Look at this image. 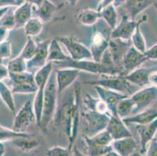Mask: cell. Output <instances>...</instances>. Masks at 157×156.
Listing matches in <instances>:
<instances>
[{"label": "cell", "instance_id": "6da1fadb", "mask_svg": "<svg viewBox=\"0 0 157 156\" xmlns=\"http://www.w3.org/2000/svg\"><path fill=\"white\" fill-rule=\"evenodd\" d=\"M81 90L79 86H75L71 91H64L63 97L58 100L56 111L54 116V124L64 133L69 145L67 148L72 151L74 141L78 133L80 122V104Z\"/></svg>", "mask_w": 157, "mask_h": 156}, {"label": "cell", "instance_id": "7a4b0ae2", "mask_svg": "<svg viewBox=\"0 0 157 156\" xmlns=\"http://www.w3.org/2000/svg\"><path fill=\"white\" fill-rule=\"evenodd\" d=\"M58 98H59V94L57 91L56 72L52 71L45 86V93H44L42 119L39 127V128L42 129L44 132L47 131V128L50 122L53 120L58 105Z\"/></svg>", "mask_w": 157, "mask_h": 156}, {"label": "cell", "instance_id": "3957f363", "mask_svg": "<svg viewBox=\"0 0 157 156\" xmlns=\"http://www.w3.org/2000/svg\"><path fill=\"white\" fill-rule=\"evenodd\" d=\"M93 27L89 49L93 60L100 62L102 55L109 48L112 29L102 19L99 20Z\"/></svg>", "mask_w": 157, "mask_h": 156}, {"label": "cell", "instance_id": "277c9868", "mask_svg": "<svg viewBox=\"0 0 157 156\" xmlns=\"http://www.w3.org/2000/svg\"><path fill=\"white\" fill-rule=\"evenodd\" d=\"M53 63H47L46 65L38 70L35 74V79L37 86H38V90L35 92L36 94H35V99L33 101V107H34V111H35V116H36V125L38 127H40L41 119H42L45 88L47 82L53 71Z\"/></svg>", "mask_w": 157, "mask_h": 156}, {"label": "cell", "instance_id": "5b68a950", "mask_svg": "<svg viewBox=\"0 0 157 156\" xmlns=\"http://www.w3.org/2000/svg\"><path fill=\"white\" fill-rule=\"evenodd\" d=\"M85 84L93 86H101L102 88L131 96L138 89V87L134 85L127 81L124 76L121 74L117 75H102V78L95 81H85Z\"/></svg>", "mask_w": 157, "mask_h": 156}, {"label": "cell", "instance_id": "8992f818", "mask_svg": "<svg viewBox=\"0 0 157 156\" xmlns=\"http://www.w3.org/2000/svg\"><path fill=\"white\" fill-rule=\"evenodd\" d=\"M57 68H73L79 71L91 73V74L102 75H117L114 71L102 65L100 62H96L93 59L74 60L71 58L62 62L54 63Z\"/></svg>", "mask_w": 157, "mask_h": 156}, {"label": "cell", "instance_id": "52a82bcc", "mask_svg": "<svg viewBox=\"0 0 157 156\" xmlns=\"http://www.w3.org/2000/svg\"><path fill=\"white\" fill-rule=\"evenodd\" d=\"M85 121V132L84 136L93 137L95 134L105 131L111 116L85 108L81 112Z\"/></svg>", "mask_w": 157, "mask_h": 156}, {"label": "cell", "instance_id": "ba28073f", "mask_svg": "<svg viewBox=\"0 0 157 156\" xmlns=\"http://www.w3.org/2000/svg\"><path fill=\"white\" fill-rule=\"evenodd\" d=\"M131 98L135 104V107L131 114V116H133L155 104L157 100V88L149 85L140 88L131 95Z\"/></svg>", "mask_w": 157, "mask_h": 156}, {"label": "cell", "instance_id": "9c48e42d", "mask_svg": "<svg viewBox=\"0 0 157 156\" xmlns=\"http://www.w3.org/2000/svg\"><path fill=\"white\" fill-rule=\"evenodd\" d=\"M34 123L36 124V116L34 111L33 102L28 100L15 115L12 130L16 132L25 133Z\"/></svg>", "mask_w": 157, "mask_h": 156}, {"label": "cell", "instance_id": "30bf717a", "mask_svg": "<svg viewBox=\"0 0 157 156\" xmlns=\"http://www.w3.org/2000/svg\"><path fill=\"white\" fill-rule=\"evenodd\" d=\"M61 45H64L67 50L69 56L74 60L93 59L89 48L73 37L61 36L56 38Z\"/></svg>", "mask_w": 157, "mask_h": 156}, {"label": "cell", "instance_id": "8fae6325", "mask_svg": "<svg viewBox=\"0 0 157 156\" xmlns=\"http://www.w3.org/2000/svg\"><path fill=\"white\" fill-rule=\"evenodd\" d=\"M148 61L145 54L131 45L125 54L121 64V75L124 76L142 67Z\"/></svg>", "mask_w": 157, "mask_h": 156}, {"label": "cell", "instance_id": "7c38bea8", "mask_svg": "<svg viewBox=\"0 0 157 156\" xmlns=\"http://www.w3.org/2000/svg\"><path fill=\"white\" fill-rule=\"evenodd\" d=\"M55 72L57 91L60 95L76 81L81 71L73 68H57Z\"/></svg>", "mask_w": 157, "mask_h": 156}, {"label": "cell", "instance_id": "4fadbf2b", "mask_svg": "<svg viewBox=\"0 0 157 156\" xmlns=\"http://www.w3.org/2000/svg\"><path fill=\"white\" fill-rule=\"evenodd\" d=\"M51 40L47 39L37 43V49L35 55L30 60L27 61L28 71L32 73L34 70H39L48 63V47Z\"/></svg>", "mask_w": 157, "mask_h": 156}, {"label": "cell", "instance_id": "5bb4252c", "mask_svg": "<svg viewBox=\"0 0 157 156\" xmlns=\"http://www.w3.org/2000/svg\"><path fill=\"white\" fill-rule=\"evenodd\" d=\"M138 22L139 20L138 21H134L130 18L129 16H124L121 22L111 31L110 39L131 40Z\"/></svg>", "mask_w": 157, "mask_h": 156}, {"label": "cell", "instance_id": "9a60e30c", "mask_svg": "<svg viewBox=\"0 0 157 156\" xmlns=\"http://www.w3.org/2000/svg\"><path fill=\"white\" fill-rule=\"evenodd\" d=\"M94 87H95V91L98 94V98L105 103V105L109 108L112 116H117V107L118 103L122 99L128 97V95L102 88L101 86L96 85L94 86Z\"/></svg>", "mask_w": 157, "mask_h": 156}, {"label": "cell", "instance_id": "2e32d148", "mask_svg": "<svg viewBox=\"0 0 157 156\" xmlns=\"http://www.w3.org/2000/svg\"><path fill=\"white\" fill-rule=\"evenodd\" d=\"M131 45L132 44H131V40L110 39L109 41L108 49L110 52L116 67L121 70V74L123 59Z\"/></svg>", "mask_w": 157, "mask_h": 156}, {"label": "cell", "instance_id": "e0dca14e", "mask_svg": "<svg viewBox=\"0 0 157 156\" xmlns=\"http://www.w3.org/2000/svg\"><path fill=\"white\" fill-rule=\"evenodd\" d=\"M137 132L140 137V153H146L148 145L154 139L157 133V119L152 122L143 125H136Z\"/></svg>", "mask_w": 157, "mask_h": 156}, {"label": "cell", "instance_id": "ac0fdd59", "mask_svg": "<svg viewBox=\"0 0 157 156\" xmlns=\"http://www.w3.org/2000/svg\"><path fill=\"white\" fill-rule=\"evenodd\" d=\"M105 131L109 132L113 141L132 137V134L127 127L126 124L118 116H111Z\"/></svg>", "mask_w": 157, "mask_h": 156}, {"label": "cell", "instance_id": "d6986e66", "mask_svg": "<svg viewBox=\"0 0 157 156\" xmlns=\"http://www.w3.org/2000/svg\"><path fill=\"white\" fill-rule=\"evenodd\" d=\"M157 119V105H152L149 108L140 112L135 115L131 116L123 119V121L126 124H136L143 125L149 124Z\"/></svg>", "mask_w": 157, "mask_h": 156}, {"label": "cell", "instance_id": "ffe728a7", "mask_svg": "<svg viewBox=\"0 0 157 156\" xmlns=\"http://www.w3.org/2000/svg\"><path fill=\"white\" fill-rule=\"evenodd\" d=\"M152 70V69L149 67H143L142 66L127 75H124V77L132 84L139 88H142L149 86V76Z\"/></svg>", "mask_w": 157, "mask_h": 156}, {"label": "cell", "instance_id": "44dd1931", "mask_svg": "<svg viewBox=\"0 0 157 156\" xmlns=\"http://www.w3.org/2000/svg\"><path fill=\"white\" fill-rule=\"evenodd\" d=\"M111 146L113 150L120 156H131L137 151L138 144L133 137H129L114 140L111 144Z\"/></svg>", "mask_w": 157, "mask_h": 156}, {"label": "cell", "instance_id": "7402d4cb", "mask_svg": "<svg viewBox=\"0 0 157 156\" xmlns=\"http://www.w3.org/2000/svg\"><path fill=\"white\" fill-rule=\"evenodd\" d=\"M33 6H34L32 4L25 1L14 10L13 14L17 24V28H24L26 23L32 18Z\"/></svg>", "mask_w": 157, "mask_h": 156}, {"label": "cell", "instance_id": "603a6c76", "mask_svg": "<svg viewBox=\"0 0 157 156\" xmlns=\"http://www.w3.org/2000/svg\"><path fill=\"white\" fill-rule=\"evenodd\" d=\"M75 18L81 24L85 26H92L97 24L102 19L100 11L93 9H81L75 14Z\"/></svg>", "mask_w": 157, "mask_h": 156}, {"label": "cell", "instance_id": "cb8c5ba5", "mask_svg": "<svg viewBox=\"0 0 157 156\" xmlns=\"http://www.w3.org/2000/svg\"><path fill=\"white\" fill-rule=\"evenodd\" d=\"M154 1L155 0H128L124 6L130 18L135 21L137 16L154 3Z\"/></svg>", "mask_w": 157, "mask_h": 156}, {"label": "cell", "instance_id": "d4e9b609", "mask_svg": "<svg viewBox=\"0 0 157 156\" xmlns=\"http://www.w3.org/2000/svg\"><path fill=\"white\" fill-rule=\"evenodd\" d=\"M10 142L16 146V148L24 152L34 151L38 148L40 144L39 141L35 138V135L31 134H28V135L24 137H17L16 139L12 140Z\"/></svg>", "mask_w": 157, "mask_h": 156}, {"label": "cell", "instance_id": "484cf974", "mask_svg": "<svg viewBox=\"0 0 157 156\" xmlns=\"http://www.w3.org/2000/svg\"><path fill=\"white\" fill-rule=\"evenodd\" d=\"M83 103L85 105V108H86V109L112 116L109 108L105 105V103L98 97V98H94L91 94H86L83 99Z\"/></svg>", "mask_w": 157, "mask_h": 156}, {"label": "cell", "instance_id": "4316f807", "mask_svg": "<svg viewBox=\"0 0 157 156\" xmlns=\"http://www.w3.org/2000/svg\"><path fill=\"white\" fill-rule=\"evenodd\" d=\"M68 59H70V56L64 53L59 41L56 38L51 40L50 45L48 47V63L51 62L54 63L57 62H62Z\"/></svg>", "mask_w": 157, "mask_h": 156}, {"label": "cell", "instance_id": "83f0119b", "mask_svg": "<svg viewBox=\"0 0 157 156\" xmlns=\"http://www.w3.org/2000/svg\"><path fill=\"white\" fill-rule=\"evenodd\" d=\"M58 10V6L49 0H45L35 10L36 17L43 22H48Z\"/></svg>", "mask_w": 157, "mask_h": 156}, {"label": "cell", "instance_id": "f1b7e54d", "mask_svg": "<svg viewBox=\"0 0 157 156\" xmlns=\"http://www.w3.org/2000/svg\"><path fill=\"white\" fill-rule=\"evenodd\" d=\"M147 20V16L145 15L140 18L139 22H138V26L136 27V29H135V32L132 34V37L131 38V44H132V46L135 47L136 49H138V51L144 53L147 49L146 46V42H145V39L143 36V34L142 32V30H141V25L143 22L146 21Z\"/></svg>", "mask_w": 157, "mask_h": 156}, {"label": "cell", "instance_id": "f546056e", "mask_svg": "<svg viewBox=\"0 0 157 156\" xmlns=\"http://www.w3.org/2000/svg\"><path fill=\"white\" fill-rule=\"evenodd\" d=\"M84 141L87 146V154L88 156H102L112 151V146H101L94 143L89 137L83 136Z\"/></svg>", "mask_w": 157, "mask_h": 156}, {"label": "cell", "instance_id": "4dcf8cb0", "mask_svg": "<svg viewBox=\"0 0 157 156\" xmlns=\"http://www.w3.org/2000/svg\"><path fill=\"white\" fill-rule=\"evenodd\" d=\"M44 22L38 17H32L24 26V30L28 37H35L39 35L43 30Z\"/></svg>", "mask_w": 157, "mask_h": 156}, {"label": "cell", "instance_id": "1f68e13d", "mask_svg": "<svg viewBox=\"0 0 157 156\" xmlns=\"http://www.w3.org/2000/svg\"><path fill=\"white\" fill-rule=\"evenodd\" d=\"M13 94L12 89L10 88L3 81L0 82V98H2V100L5 103L6 105L8 107L10 111L13 114H15L16 106Z\"/></svg>", "mask_w": 157, "mask_h": 156}, {"label": "cell", "instance_id": "d6a6232c", "mask_svg": "<svg viewBox=\"0 0 157 156\" xmlns=\"http://www.w3.org/2000/svg\"><path fill=\"white\" fill-rule=\"evenodd\" d=\"M102 19L112 30L117 25V8L113 4L107 6L100 11Z\"/></svg>", "mask_w": 157, "mask_h": 156}, {"label": "cell", "instance_id": "836d02e7", "mask_svg": "<svg viewBox=\"0 0 157 156\" xmlns=\"http://www.w3.org/2000/svg\"><path fill=\"white\" fill-rule=\"evenodd\" d=\"M134 107H135V104L131 99V96L127 97L120 101V102L118 103L117 107V114L122 120L131 116Z\"/></svg>", "mask_w": 157, "mask_h": 156}, {"label": "cell", "instance_id": "e575fe53", "mask_svg": "<svg viewBox=\"0 0 157 156\" xmlns=\"http://www.w3.org/2000/svg\"><path fill=\"white\" fill-rule=\"evenodd\" d=\"M7 69L9 70V73L11 74H19V73L28 71L27 61L21 55H18L17 57L10 60L7 65Z\"/></svg>", "mask_w": 157, "mask_h": 156}, {"label": "cell", "instance_id": "d590c367", "mask_svg": "<svg viewBox=\"0 0 157 156\" xmlns=\"http://www.w3.org/2000/svg\"><path fill=\"white\" fill-rule=\"evenodd\" d=\"M11 89L13 94H31L36 92L38 86L31 83H17L12 84Z\"/></svg>", "mask_w": 157, "mask_h": 156}, {"label": "cell", "instance_id": "8d00e7d4", "mask_svg": "<svg viewBox=\"0 0 157 156\" xmlns=\"http://www.w3.org/2000/svg\"><path fill=\"white\" fill-rule=\"evenodd\" d=\"M37 49V43L34 41L33 38L31 37H28V41H27L26 44L23 48L22 51H21V55L22 58H24L26 61L31 59L34 55H35V51Z\"/></svg>", "mask_w": 157, "mask_h": 156}, {"label": "cell", "instance_id": "74e56055", "mask_svg": "<svg viewBox=\"0 0 157 156\" xmlns=\"http://www.w3.org/2000/svg\"><path fill=\"white\" fill-rule=\"evenodd\" d=\"M94 143L99 144L101 146H109L113 141V137L107 131H103L102 132L95 134L93 137H89Z\"/></svg>", "mask_w": 157, "mask_h": 156}, {"label": "cell", "instance_id": "f35d334b", "mask_svg": "<svg viewBox=\"0 0 157 156\" xmlns=\"http://www.w3.org/2000/svg\"><path fill=\"white\" fill-rule=\"evenodd\" d=\"M28 133H19L16 132V131H13V130H8L6 127H2L0 125V141H11L12 140L16 139L17 137H24V136L28 135Z\"/></svg>", "mask_w": 157, "mask_h": 156}, {"label": "cell", "instance_id": "ab89813d", "mask_svg": "<svg viewBox=\"0 0 157 156\" xmlns=\"http://www.w3.org/2000/svg\"><path fill=\"white\" fill-rule=\"evenodd\" d=\"M12 55V45L8 40L0 43V63L3 59H9Z\"/></svg>", "mask_w": 157, "mask_h": 156}, {"label": "cell", "instance_id": "60d3db41", "mask_svg": "<svg viewBox=\"0 0 157 156\" xmlns=\"http://www.w3.org/2000/svg\"><path fill=\"white\" fill-rule=\"evenodd\" d=\"M71 151L68 148L55 146L46 151V156H70Z\"/></svg>", "mask_w": 157, "mask_h": 156}, {"label": "cell", "instance_id": "b9f144b4", "mask_svg": "<svg viewBox=\"0 0 157 156\" xmlns=\"http://www.w3.org/2000/svg\"><path fill=\"white\" fill-rule=\"evenodd\" d=\"M9 13V12H8ZM6 14L0 21V26H2L6 29L13 30V28H17L15 19H14L13 14Z\"/></svg>", "mask_w": 157, "mask_h": 156}, {"label": "cell", "instance_id": "7bdbcfd3", "mask_svg": "<svg viewBox=\"0 0 157 156\" xmlns=\"http://www.w3.org/2000/svg\"><path fill=\"white\" fill-rule=\"evenodd\" d=\"M144 54L148 60H157V44L147 48Z\"/></svg>", "mask_w": 157, "mask_h": 156}, {"label": "cell", "instance_id": "ee69618b", "mask_svg": "<svg viewBox=\"0 0 157 156\" xmlns=\"http://www.w3.org/2000/svg\"><path fill=\"white\" fill-rule=\"evenodd\" d=\"M145 156H157V139L154 138L148 145Z\"/></svg>", "mask_w": 157, "mask_h": 156}, {"label": "cell", "instance_id": "f6af8a7d", "mask_svg": "<svg viewBox=\"0 0 157 156\" xmlns=\"http://www.w3.org/2000/svg\"><path fill=\"white\" fill-rule=\"evenodd\" d=\"M9 70L7 67L4 66L3 64L0 63V82L3 81L6 78H9Z\"/></svg>", "mask_w": 157, "mask_h": 156}, {"label": "cell", "instance_id": "bcb514c9", "mask_svg": "<svg viewBox=\"0 0 157 156\" xmlns=\"http://www.w3.org/2000/svg\"><path fill=\"white\" fill-rule=\"evenodd\" d=\"M19 4L16 2L15 0H0V9L5 7L19 6Z\"/></svg>", "mask_w": 157, "mask_h": 156}, {"label": "cell", "instance_id": "7dc6e473", "mask_svg": "<svg viewBox=\"0 0 157 156\" xmlns=\"http://www.w3.org/2000/svg\"><path fill=\"white\" fill-rule=\"evenodd\" d=\"M10 31V30L0 26V43L7 40V38L9 36Z\"/></svg>", "mask_w": 157, "mask_h": 156}, {"label": "cell", "instance_id": "c3c4849f", "mask_svg": "<svg viewBox=\"0 0 157 156\" xmlns=\"http://www.w3.org/2000/svg\"><path fill=\"white\" fill-rule=\"evenodd\" d=\"M25 1L29 2V3L32 4L33 6H36L37 7H38L45 0H25Z\"/></svg>", "mask_w": 157, "mask_h": 156}, {"label": "cell", "instance_id": "681fc988", "mask_svg": "<svg viewBox=\"0 0 157 156\" xmlns=\"http://www.w3.org/2000/svg\"><path fill=\"white\" fill-rule=\"evenodd\" d=\"M10 10V7H5V8L0 9V21L7 13L9 12Z\"/></svg>", "mask_w": 157, "mask_h": 156}, {"label": "cell", "instance_id": "f907efd6", "mask_svg": "<svg viewBox=\"0 0 157 156\" xmlns=\"http://www.w3.org/2000/svg\"><path fill=\"white\" fill-rule=\"evenodd\" d=\"M73 154H74V156H86L85 154H83V153L81 152V151H79L77 148H74Z\"/></svg>", "mask_w": 157, "mask_h": 156}, {"label": "cell", "instance_id": "816d5d0a", "mask_svg": "<svg viewBox=\"0 0 157 156\" xmlns=\"http://www.w3.org/2000/svg\"><path fill=\"white\" fill-rule=\"evenodd\" d=\"M102 156H120V155L117 154V153L115 151L112 150V151H109V152H107L106 154H103V155H102Z\"/></svg>", "mask_w": 157, "mask_h": 156}, {"label": "cell", "instance_id": "f5cc1de1", "mask_svg": "<svg viewBox=\"0 0 157 156\" xmlns=\"http://www.w3.org/2000/svg\"><path fill=\"white\" fill-rule=\"evenodd\" d=\"M4 153H5V147L2 141H0V156H3Z\"/></svg>", "mask_w": 157, "mask_h": 156}, {"label": "cell", "instance_id": "db71d44e", "mask_svg": "<svg viewBox=\"0 0 157 156\" xmlns=\"http://www.w3.org/2000/svg\"><path fill=\"white\" fill-rule=\"evenodd\" d=\"M64 2H67V3H69L71 6H75L78 3V0H64Z\"/></svg>", "mask_w": 157, "mask_h": 156}, {"label": "cell", "instance_id": "11a10c76", "mask_svg": "<svg viewBox=\"0 0 157 156\" xmlns=\"http://www.w3.org/2000/svg\"><path fill=\"white\" fill-rule=\"evenodd\" d=\"M131 156H142V154H141V153H140V151H135V152H134L133 154H131Z\"/></svg>", "mask_w": 157, "mask_h": 156}, {"label": "cell", "instance_id": "9f6ffc18", "mask_svg": "<svg viewBox=\"0 0 157 156\" xmlns=\"http://www.w3.org/2000/svg\"><path fill=\"white\" fill-rule=\"evenodd\" d=\"M15 1L17 2V3L19 4V5H21V4L24 3V2H25V0H15Z\"/></svg>", "mask_w": 157, "mask_h": 156}]
</instances>
